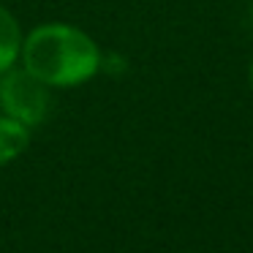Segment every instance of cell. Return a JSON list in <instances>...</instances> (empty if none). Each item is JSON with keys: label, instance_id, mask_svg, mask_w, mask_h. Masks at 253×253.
I'll use <instances>...</instances> for the list:
<instances>
[{"label": "cell", "instance_id": "obj_1", "mask_svg": "<svg viewBox=\"0 0 253 253\" xmlns=\"http://www.w3.org/2000/svg\"><path fill=\"white\" fill-rule=\"evenodd\" d=\"M22 68L46 87H77L93 79L101 68V49L84 30L66 22L39 25L22 39Z\"/></svg>", "mask_w": 253, "mask_h": 253}, {"label": "cell", "instance_id": "obj_2", "mask_svg": "<svg viewBox=\"0 0 253 253\" xmlns=\"http://www.w3.org/2000/svg\"><path fill=\"white\" fill-rule=\"evenodd\" d=\"M0 112L25 126H39L49 112V87L28 68H6L0 74Z\"/></svg>", "mask_w": 253, "mask_h": 253}, {"label": "cell", "instance_id": "obj_3", "mask_svg": "<svg viewBox=\"0 0 253 253\" xmlns=\"http://www.w3.org/2000/svg\"><path fill=\"white\" fill-rule=\"evenodd\" d=\"M30 144V128L8 115H0V166L17 161Z\"/></svg>", "mask_w": 253, "mask_h": 253}, {"label": "cell", "instance_id": "obj_4", "mask_svg": "<svg viewBox=\"0 0 253 253\" xmlns=\"http://www.w3.org/2000/svg\"><path fill=\"white\" fill-rule=\"evenodd\" d=\"M19 49H22V30L8 14V8L0 6V74L19 60Z\"/></svg>", "mask_w": 253, "mask_h": 253}, {"label": "cell", "instance_id": "obj_5", "mask_svg": "<svg viewBox=\"0 0 253 253\" xmlns=\"http://www.w3.org/2000/svg\"><path fill=\"white\" fill-rule=\"evenodd\" d=\"M248 79H251V90H253V57H251V71H248Z\"/></svg>", "mask_w": 253, "mask_h": 253}]
</instances>
